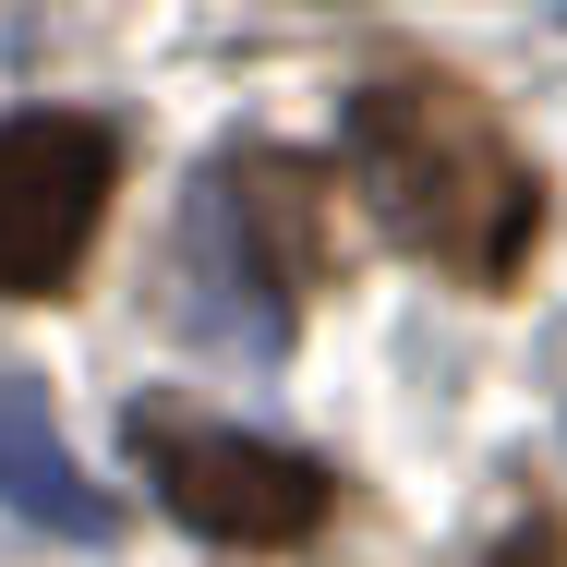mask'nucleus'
Instances as JSON below:
<instances>
[{"label": "nucleus", "mask_w": 567, "mask_h": 567, "mask_svg": "<svg viewBox=\"0 0 567 567\" xmlns=\"http://www.w3.org/2000/svg\"><path fill=\"white\" fill-rule=\"evenodd\" d=\"M350 182L374 194L386 241H411L423 266H447L458 290H507L532 229H544V182L507 145V121L483 110L458 73H374L350 97Z\"/></svg>", "instance_id": "obj_1"}, {"label": "nucleus", "mask_w": 567, "mask_h": 567, "mask_svg": "<svg viewBox=\"0 0 567 567\" xmlns=\"http://www.w3.org/2000/svg\"><path fill=\"white\" fill-rule=\"evenodd\" d=\"M133 458L145 483L206 532V544H315L327 507H339V471L302 447H266V435H229V423H182V411H133Z\"/></svg>", "instance_id": "obj_2"}, {"label": "nucleus", "mask_w": 567, "mask_h": 567, "mask_svg": "<svg viewBox=\"0 0 567 567\" xmlns=\"http://www.w3.org/2000/svg\"><path fill=\"white\" fill-rule=\"evenodd\" d=\"M121 194V145L73 110H37V121H0V290L37 302L85 266V241Z\"/></svg>", "instance_id": "obj_3"}, {"label": "nucleus", "mask_w": 567, "mask_h": 567, "mask_svg": "<svg viewBox=\"0 0 567 567\" xmlns=\"http://www.w3.org/2000/svg\"><path fill=\"white\" fill-rule=\"evenodd\" d=\"M194 241H218L229 278L241 290H315L327 278V169H302V157H229L218 182H206V218H194Z\"/></svg>", "instance_id": "obj_4"}, {"label": "nucleus", "mask_w": 567, "mask_h": 567, "mask_svg": "<svg viewBox=\"0 0 567 567\" xmlns=\"http://www.w3.org/2000/svg\"><path fill=\"white\" fill-rule=\"evenodd\" d=\"M0 507H12V519H37V532H73V544H97V532H110V495L73 471L61 423H49V399H37L24 374H0Z\"/></svg>", "instance_id": "obj_5"}]
</instances>
